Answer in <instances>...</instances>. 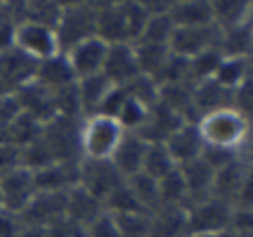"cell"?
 I'll use <instances>...</instances> for the list:
<instances>
[{"instance_id": "cell-1", "label": "cell", "mask_w": 253, "mask_h": 237, "mask_svg": "<svg viewBox=\"0 0 253 237\" xmlns=\"http://www.w3.org/2000/svg\"><path fill=\"white\" fill-rule=\"evenodd\" d=\"M197 128L206 147H218L239 154L249 152L251 147V119L232 107L199 116Z\"/></svg>"}, {"instance_id": "cell-2", "label": "cell", "mask_w": 253, "mask_h": 237, "mask_svg": "<svg viewBox=\"0 0 253 237\" xmlns=\"http://www.w3.org/2000/svg\"><path fill=\"white\" fill-rule=\"evenodd\" d=\"M121 124L111 116H85L81 119V131H78V149L81 159H92V161H109L114 149L119 147L123 138Z\"/></svg>"}, {"instance_id": "cell-3", "label": "cell", "mask_w": 253, "mask_h": 237, "mask_svg": "<svg viewBox=\"0 0 253 237\" xmlns=\"http://www.w3.org/2000/svg\"><path fill=\"white\" fill-rule=\"evenodd\" d=\"M95 17H97V2H66V5H62V14H59V22L55 26L62 55L76 43L95 36Z\"/></svg>"}, {"instance_id": "cell-4", "label": "cell", "mask_w": 253, "mask_h": 237, "mask_svg": "<svg viewBox=\"0 0 253 237\" xmlns=\"http://www.w3.org/2000/svg\"><path fill=\"white\" fill-rule=\"evenodd\" d=\"M230 218L232 206L218 197H206L185 209L187 233H199V235H227Z\"/></svg>"}, {"instance_id": "cell-5", "label": "cell", "mask_w": 253, "mask_h": 237, "mask_svg": "<svg viewBox=\"0 0 253 237\" xmlns=\"http://www.w3.org/2000/svg\"><path fill=\"white\" fill-rule=\"evenodd\" d=\"M12 47H17L19 52L31 57L33 62H45L50 57L62 55L55 29L52 26H45V24H38V22H29V19H24L14 29Z\"/></svg>"}, {"instance_id": "cell-6", "label": "cell", "mask_w": 253, "mask_h": 237, "mask_svg": "<svg viewBox=\"0 0 253 237\" xmlns=\"http://www.w3.org/2000/svg\"><path fill=\"white\" fill-rule=\"evenodd\" d=\"M218 38H220V29L215 24H206V26H175L173 38L168 43V50L173 55L182 57V59H192V57L201 55L206 50L218 47Z\"/></svg>"}, {"instance_id": "cell-7", "label": "cell", "mask_w": 253, "mask_h": 237, "mask_svg": "<svg viewBox=\"0 0 253 237\" xmlns=\"http://www.w3.org/2000/svg\"><path fill=\"white\" fill-rule=\"evenodd\" d=\"M123 183V176L114 169L111 161H92V159H81L78 166V185L88 190L92 197H97L104 204V199Z\"/></svg>"}, {"instance_id": "cell-8", "label": "cell", "mask_w": 253, "mask_h": 237, "mask_svg": "<svg viewBox=\"0 0 253 237\" xmlns=\"http://www.w3.org/2000/svg\"><path fill=\"white\" fill-rule=\"evenodd\" d=\"M62 218H66V192H36L19 214L22 226L52 228Z\"/></svg>"}, {"instance_id": "cell-9", "label": "cell", "mask_w": 253, "mask_h": 237, "mask_svg": "<svg viewBox=\"0 0 253 237\" xmlns=\"http://www.w3.org/2000/svg\"><path fill=\"white\" fill-rule=\"evenodd\" d=\"M107 43L99 41L97 36L92 38H85L76 43L74 47H69L64 52L66 64L71 69L74 79H88V76H95V74H102V64H104V57H107Z\"/></svg>"}, {"instance_id": "cell-10", "label": "cell", "mask_w": 253, "mask_h": 237, "mask_svg": "<svg viewBox=\"0 0 253 237\" xmlns=\"http://www.w3.org/2000/svg\"><path fill=\"white\" fill-rule=\"evenodd\" d=\"M36 181H33V171L17 169L0 178V209L10 211V214H22L26 204L36 194Z\"/></svg>"}, {"instance_id": "cell-11", "label": "cell", "mask_w": 253, "mask_h": 237, "mask_svg": "<svg viewBox=\"0 0 253 237\" xmlns=\"http://www.w3.org/2000/svg\"><path fill=\"white\" fill-rule=\"evenodd\" d=\"M102 74L107 76L111 86L123 88L130 81H135L140 74L137 67V55H135V46L132 43H116V46L107 47V57L102 64Z\"/></svg>"}, {"instance_id": "cell-12", "label": "cell", "mask_w": 253, "mask_h": 237, "mask_svg": "<svg viewBox=\"0 0 253 237\" xmlns=\"http://www.w3.org/2000/svg\"><path fill=\"white\" fill-rule=\"evenodd\" d=\"M38 62H33L31 57L19 52L17 47H5L0 50V86L7 93H17L22 86L36 76Z\"/></svg>"}, {"instance_id": "cell-13", "label": "cell", "mask_w": 253, "mask_h": 237, "mask_svg": "<svg viewBox=\"0 0 253 237\" xmlns=\"http://www.w3.org/2000/svg\"><path fill=\"white\" fill-rule=\"evenodd\" d=\"M182 124H185V121H182L173 109H168L166 104L156 102L154 107L149 109L142 128L137 131V136L142 138L147 145H166L168 138L173 136Z\"/></svg>"}, {"instance_id": "cell-14", "label": "cell", "mask_w": 253, "mask_h": 237, "mask_svg": "<svg viewBox=\"0 0 253 237\" xmlns=\"http://www.w3.org/2000/svg\"><path fill=\"white\" fill-rule=\"evenodd\" d=\"M17 102H19V109L24 114H31L33 119H38L41 124H50L52 119H57L55 112V97L52 93L43 88L41 83L29 81L26 86H22L17 93H12Z\"/></svg>"}, {"instance_id": "cell-15", "label": "cell", "mask_w": 253, "mask_h": 237, "mask_svg": "<svg viewBox=\"0 0 253 237\" xmlns=\"http://www.w3.org/2000/svg\"><path fill=\"white\" fill-rule=\"evenodd\" d=\"M81 161H55L41 171H33V181L38 192H69L78 185Z\"/></svg>"}, {"instance_id": "cell-16", "label": "cell", "mask_w": 253, "mask_h": 237, "mask_svg": "<svg viewBox=\"0 0 253 237\" xmlns=\"http://www.w3.org/2000/svg\"><path fill=\"white\" fill-rule=\"evenodd\" d=\"M177 173H180V178H182V183H185V190H187L189 204L201 202V199L211 197V192H213V178H215V171L211 169V166L201 157L192 159V161L182 164V166H177ZM189 204H187V206H189Z\"/></svg>"}, {"instance_id": "cell-17", "label": "cell", "mask_w": 253, "mask_h": 237, "mask_svg": "<svg viewBox=\"0 0 253 237\" xmlns=\"http://www.w3.org/2000/svg\"><path fill=\"white\" fill-rule=\"evenodd\" d=\"M144 152H147V142L137 133H123L121 142L114 149L109 161L114 164V169L123 176V181H126V178H130V176L142 171Z\"/></svg>"}, {"instance_id": "cell-18", "label": "cell", "mask_w": 253, "mask_h": 237, "mask_svg": "<svg viewBox=\"0 0 253 237\" xmlns=\"http://www.w3.org/2000/svg\"><path fill=\"white\" fill-rule=\"evenodd\" d=\"M166 149H168V154L173 157V161H175L177 166H182V164H187L192 159L201 157V152H204V140L199 136L197 124H182L180 126L175 133L168 138Z\"/></svg>"}, {"instance_id": "cell-19", "label": "cell", "mask_w": 253, "mask_h": 237, "mask_svg": "<svg viewBox=\"0 0 253 237\" xmlns=\"http://www.w3.org/2000/svg\"><path fill=\"white\" fill-rule=\"evenodd\" d=\"M114 88H116V86H111L104 74H95V76H88V79H78L76 91H78V102H81L83 119L99 114L102 104L107 100V95H109Z\"/></svg>"}, {"instance_id": "cell-20", "label": "cell", "mask_w": 253, "mask_h": 237, "mask_svg": "<svg viewBox=\"0 0 253 237\" xmlns=\"http://www.w3.org/2000/svg\"><path fill=\"white\" fill-rule=\"evenodd\" d=\"M99 214H104V204L97 197H92L88 190H83L81 185L66 192V218L69 221L88 228Z\"/></svg>"}, {"instance_id": "cell-21", "label": "cell", "mask_w": 253, "mask_h": 237, "mask_svg": "<svg viewBox=\"0 0 253 237\" xmlns=\"http://www.w3.org/2000/svg\"><path fill=\"white\" fill-rule=\"evenodd\" d=\"M251 43H253V24L244 22L232 29L220 31L218 38V52L222 57H234V59H251Z\"/></svg>"}, {"instance_id": "cell-22", "label": "cell", "mask_w": 253, "mask_h": 237, "mask_svg": "<svg viewBox=\"0 0 253 237\" xmlns=\"http://www.w3.org/2000/svg\"><path fill=\"white\" fill-rule=\"evenodd\" d=\"M36 83H41L43 88H47L50 93L59 91V88H66L71 83H76L71 69L66 64V57L64 55H55L45 62H38L36 67V76H33Z\"/></svg>"}, {"instance_id": "cell-23", "label": "cell", "mask_w": 253, "mask_h": 237, "mask_svg": "<svg viewBox=\"0 0 253 237\" xmlns=\"http://www.w3.org/2000/svg\"><path fill=\"white\" fill-rule=\"evenodd\" d=\"M170 19L175 26H206L213 24L211 0H177L170 5Z\"/></svg>"}, {"instance_id": "cell-24", "label": "cell", "mask_w": 253, "mask_h": 237, "mask_svg": "<svg viewBox=\"0 0 253 237\" xmlns=\"http://www.w3.org/2000/svg\"><path fill=\"white\" fill-rule=\"evenodd\" d=\"M211 5H213V24L220 31L232 29L237 24L251 22L253 17V7L249 0H215Z\"/></svg>"}, {"instance_id": "cell-25", "label": "cell", "mask_w": 253, "mask_h": 237, "mask_svg": "<svg viewBox=\"0 0 253 237\" xmlns=\"http://www.w3.org/2000/svg\"><path fill=\"white\" fill-rule=\"evenodd\" d=\"M45 124H41L38 119H33L31 114L19 112V116L12 121V126L0 136V140L10 142V145L19 147V149H26L29 145H33L38 138L43 136Z\"/></svg>"}, {"instance_id": "cell-26", "label": "cell", "mask_w": 253, "mask_h": 237, "mask_svg": "<svg viewBox=\"0 0 253 237\" xmlns=\"http://www.w3.org/2000/svg\"><path fill=\"white\" fill-rule=\"evenodd\" d=\"M215 83H220L225 91H237L244 83L251 81V59H234V57H222L220 67L213 76Z\"/></svg>"}, {"instance_id": "cell-27", "label": "cell", "mask_w": 253, "mask_h": 237, "mask_svg": "<svg viewBox=\"0 0 253 237\" xmlns=\"http://www.w3.org/2000/svg\"><path fill=\"white\" fill-rule=\"evenodd\" d=\"M135 55H137V67L142 76H149L159 83V76L164 71L166 62L170 57V50L166 46H152V43H132Z\"/></svg>"}, {"instance_id": "cell-28", "label": "cell", "mask_w": 253, "mask_h": 237, "mask_svg": "<svg viewBox=\"0 0 253 237\" xmlns=\"http://www.w3.org/2000/svg\"><path fill=\"white\" fill-rule=\"evenodd\" d=\"M126 185L130 194L135 197V202L140 204V209L147 211V214H154L156 209L161 206V199H159V183L154 178H149L147 173H135L130 178H126Z\"/></svg>"}, {"instance_id": "cell-29", "label": "cell", "mask_w": 253, "mask_h": 237, "mask_svg": "<svg viewBox=\"0 0 253 237\" xmlns=\"http://www.w3.org/2000/svg\"><path fill=\"white\" fill-rule=\"evenodd\" d=\"M175 171H177V164L168 154L166 145H147L144 161H142V173H147L149 178H154L156 183H161L170 173H175Z\"/></svg>"}, {"instance_id": "cell-30", "label": "cell", "mask_w": 253, "mask_h": 237, "mask_svg": "<svg viewBox=\"0 0 253 237\" xmlns=\"http://www.w3.org/2000/svg\"><path fill=\"white\" fill-rule=\"evenodd\" d=\"M168 12H164V14H149V19L144 24V31L137 43H152V46L168 47L170 38H173V31H175V24H173Z\"/></svg>"}, {"instance_id": "cell-31", "label": "cell", "mask_w": 253, "mask_h": 237, "mask_svg": "<svg viewBox=\"0 0 253 237\" xmlns=\"http://www.w3.org/2000/svg\"><path fill=\"white\" fill-rule=\"evenodd\" d=\"M121 237H152V214L147 211H130V214H111Z\"/></svg>"}, {"instance_id": "cell-32", "label": "cell", "mask_w": 253, "mask_h": 237, "mask_svg": "<svg viewBox=\"0 0 253 237\" xmlns=\"http://www.w3.org/2000/svg\"><path fill=\"white\" fill-rule=\"evenodd\" d=\"M222 62V55L218 52V47H213V50H206V52H201V55L192 57L189 59V83L192 86H197V83H204V81H211L215 76V71L220 67Z\"/></svg>"}, {"instance_id": "cell-33", "label": "cell", "mask_w": 253, "mask_h": 237, "mask_svg": "<svg viewBox=\"0 0 253 237\" xmlns=\"http://www.w3.org/2000/svg\"><path fill=\"white\" fill-rule=\"evenodd\" d=\"M59 14H62V2H38V0L24 2V19L29 22H38L55 29Z\"/></svg>"}, {"instance_id": "cell-34", "label": "cell", "mask_w": 253, "mask_h": 237, "mask_svg": "<svg viewBox=\"0 0 253 237\" xmlns=\"http://www.w3.org/2000/svg\"><path fill=\"white\" fill-rule=\"evenodd\" d=\"M123 91L128 93L132 100H137L140 104L149 107V109L159 102V83L154 79H149V76H137L128 86H123Z\"/></svg>"}, {"instance_id": "cell-35", "label": "cell", "mask_w": 253, "mask_h": 237, "mask_svg": "<svg viewBox=\"0 0 253 237\" xmlns=\"http://www.w3.org/2000/svg\"><path fill=\"white\" fill-rule=\"evenodd\" d=\"M121 10H123V19H126V29H128V38H130V43H137L149 14L144 12L142 2H132V0L121 2Z\"/></svg>"}, {"instance_id": "cell-36", "label": "cell", "mask_w": 253, "mask_h": 237, "mask_svg": "<svg viewBox=\"0 0 253 237\" xmlns=\"http://www.w3.org/2000/svg\"><path fill=\"white\" fill-rule=\"evenodd\" d=\"M104 211H107V214H130V211H142V209H140V204L135 202V197L130 194L128 185L123 181L121 185L104 199Z\"/></svg>"}, {"instance_id": "cell-37", "label": "cell", "mask_w": 253, "mask_h": 237, "mask_svg": "<svg viewBox=\"0 0 253 237\" xmlns=\"http://www.w3.org/2000/svg\"><path fill=\"white\" fill-rule=\"evenodd\" d=\"M22 166H24L22 149L10 145V142H5V140H0V178L12 173V171L22 169Z\"/></svg>"}, {"instance_id": "cell-38", "label": "cell", "mask_w": 253, "mask_h": 237, "mask_svg": "<svg viewBox=\"0 0 253 237\" xmlns=\"http://www.w3.org/2000/svg\"><path fill=\"white\" fill-rule=\"evenodd\" d=\"M85 237H121L119 228H116V221L111 214H99L88 228H85Z\"/></svg>"}, {"instance_id": "cell-39", "label": "cell", "mask_w": 253, "mask_h": 237, "mask_svg": "<svg viewBox=\"0 0 253 237\" xmlns=\"http://www.w3.org/2000/svg\"><path fill=\"white\" fill-rule=\"evenodd\" d=\"M19 112H22V109H19V102H17V97H14L12 93L0 97V136L10 128L12 121L19 116Z\"/></svg>"}, {"instance_id": "cell-40", "label": "cell", "mask_w": 253, "mask_h": 237, "mask_svg": "<svg viewBox=\"0 0 253 237\" xmlns=\"http://www.w3.org/2000/svg\"><path fill=\"white\" fill-rule=\"evenodd\" d=\"M22 228V221L17 214H10L5 209H0V237H17Z\"/></svg>"}, {"instance_id": "cell-41", "label": "cell", "mask_w": 253, "mask_h": 237, "mask_svg": "<svg viewBox=\"0 0 253 237\" xmlns=\"http://www.w3.org/2000/svg\"><path fill=\"white\" fill-rule=\"evenodd\" d=\"M17 237H52V230L43 226H22Z\"/></svg>"}, {"instance_id": "cell-42", "label": "cell", "mask_w": 253, "mask_h": 237, "mask_svg": "<svg viewBox=\"0 0 253 237\" xmlns=\"http://www.w3.org/2000/svg\"><path fill=\"white\" fill-rule=\"evenodd\" d=\"M185 237H225V235H199V233H187Z\"/></svg>"}, {"instance_id": "cell-43", "label": "cell", "mask_w": 253, "mask_h": 237, "mask_svg": "<svg viewBox=\"0 0 253 237\" xmlns=\"http://www.w3.org/2000/svg\"><path fill=\"white\" fill-rule=\"evenodd\" d=\"M2 95H10V93H7L5 88H2V86H0V97H2Z\"/></svg>"}]
</instances>
